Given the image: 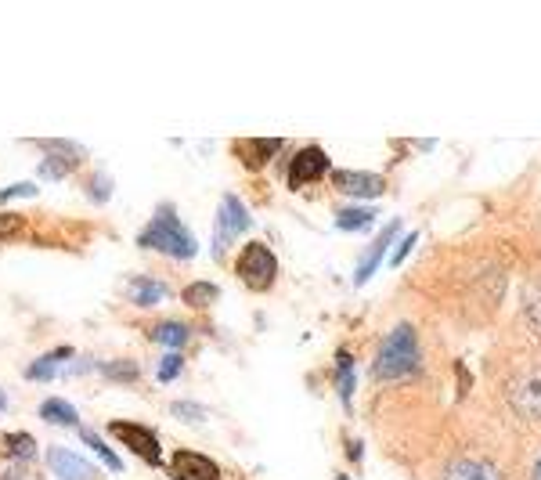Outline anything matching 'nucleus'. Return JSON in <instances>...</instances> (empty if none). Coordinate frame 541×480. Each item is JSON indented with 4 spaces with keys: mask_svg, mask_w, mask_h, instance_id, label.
Instances as JSON below:
<instances>
[{
    "mask_svg": "<svg viewBox=\"0 0 541 480\" xmlns=\"http://www.w3.org/2000/svg\"><path fill=\"white\" fill-rule=\"evenodd\" d=\"M422 369V347H419V333L412 325L401 322L397 329H390L383 343H379L376 361H372V376L383 379V383H394V379H408L419 376Z\"/></svg>",
    "mask_w": 541,
    "mask_h": 480,
    "instance_id": "nucleus-1",
    "label": "nucleus"
},
{
    "mask_svg": "<svg viewBox=\"0 0 541 480\" xmlns=\"http://www.w3.org/2000/svg\"><path fill=\"white\" fill-rule=\"evenodd\" d=\"M138 246L141 250H156V253H166V257H174V260H192L195 257V239H192V231L184 228L181 217H177L174 206H159L156 217L145 224V231L138 235Z\"/></svg>",
    "mask_w": 541,
    "mask_h": 480,
    "instance_id": "nucleus-2",
    "label": "nucleus"
},
{
    "mask_svg": "<svg viewBox=\"0 0 541 480\" xmlns=\"http://www.w3.org/2000/svg\"><path fill=\"white\" fill-rule=\"evenodd\" d=\"M235 275H239L242 286L253 289V293H267L278 278V260L275 253H271V246H264V242H246L239 260H235Z\"/></svg>",
    "mask_w": 541,
    "mask_h": 480,
    "instance_id": "nucleus-3",
    "label": "nucleus"
},
{
    "mask_svg": "<svg viewBox=\"0 0 541 480\" xmlns=\"http://www.w3.org/2000/svg\"><path fill=\"white\" fill-rule=\"evenodd\" d=\"M253 217L249 210L242 206L239 195H224L221 199V210H217V235H213V257H224V250L231 246V239H239L246 235Z\"/></svg>",
    "mask_w": 541,
    "mask_h": 480,
    "instance_id": "nucleus-4",
    "label": "nucleus"
},
{
    "mask_svg": "<svg viewBox=\"0 0 541 480\" xmlns=\"http://www.w3.org/2000/svg\"><path fill=\"white\" fill-rule=\"evenodd\" d=\"M109 434L120 437L141 462H148V466H163V444H159L156 430H148V426H141V423H127V419H116V423H109Z\"/></svg>",
    "mask_w": 541,
    "mask_h": 480,
    "instance_id": "nucleus-5",
    "label": "nucleus"
},
{
    "mask_svg": "<svg viewBox=\"0 0 541 480\" xmlns=\"http://www.w3.org/2000/svg\"><path fill=\"white\" fill-rule=\"evenodd\" d=\"M321 177H332V163L325 156V148L321 145H307L300 148L289 163V188H303V185H314Z\"/></svg>",
    "mask_w": 541,
    "mask_h": 480,
    "instance_id": "nucleus-6",
    "label": "nucleus"
},
{
    "mask_svg": "<svg viewBox=\"0 0 541 480\" xmlns=\"http://www.w3.org/2000/svg\"><path fill=\"white\" fill-rule=\"evenodd\" d=\"M332 188L347 199H376L386 192V181L379 174H368V170H332Z\"/></svg>",
    "mask_w": 541,
    "mask_h": 480,
    "instance_id": "nucleus-7",
    "label": "nucleus"
},
{
    "mask_svg": "<svg viewBox=\"0 0 541 480\" xmlns=\"http://www.w3.org/2000/svg\"><path fill=\"white\" fill-rule=\"evenodd\" d=\"M170 477L174 480H221V466H217L210 455L181 448V452H174V459H170Z\"/></svg>",
    "mask_w": 541,
    "mask_h": 480,
    "instance_id": "nucleus-8",
    "label": "nucleus"
},
{
    "mask_svg": "<svg viewBox=\"0 0 541 480\" xmlns=\"http://www.w3.org/2000/svg\"><path fill=\"white\" fill-rule=\"evenodd\" d=\"M397 231H401V217H394V221L386 224V228L379 231L376 239H372V246H368V250H365V257H361L358 271H354V286H365L368 278L376 275V268H379V264H383L386 250H390V242L397 239Z\"/></svg>",
    "mask_w": 541,
    "mask_h": 480,
    "instance_id": "nucleus-9",
    "label": "nucleus"
},
{
    "mask_svg": "<svg viewBox=\"0 0 541 480\" xmlns=\"http://www.w3.org/2000/svg\"><path fill=\"white\" fill-rule=\"evenodd\" d=\"M509 394H513V405H516V412H520V416L541 419V369L520 372Z\"/></svg>",
    "mask_w": 541,
    "mask_h": 480,
    "instance_id": "nucleus-10",
    "label": "nucleus"
},
{
    "mask_svg": "<svg viewBox=\"0 0 541 480\" xmlns=\"http://www.w3.org/2000/svg\"><path fill=\"white\" fill-rule=\"evenodd\" d=\"M47 159H44V167H40V174L44 177H65L69 170L76 167L83 159V148L73 145V141H47Z\"/></svg>",
    "mask_w": 541,
    "mask_h": 480,
    "instance_id": "nucleus-11",
    "label": "nucleus"
},
{
    "mask_svg": "<svg viewBox=\"0 0 541 480\" xmlns=\"http://www.w3.org/2000/svg\"><path fill=\"white\" fill-rule=\"evenodd\" d=\"M47 462H51V473L58 480H94V466L87 459H80L69 448H51L47 452Z\"/></svg>",
    "mask_w": 541,
    "mask_h": 480,
    "instance_id": "nucleus-12",
    "label": "nucleus"
},
{
    "mask_svg": "<svg viewBox=\"0 0 541 480\" xmlns=\"http://www.w3.org/2000/svg\"><path fill=\"white\" fill-rule=\"evenodd\" d=\"M444 480H502V477L484 459H451L444 466Z\"/></svg>",
    "mask_w": 541,
    "mask_h": 480,
    "instance_id": "nucleus-13",
    "label": "nucleus"
},
{
    "mask_svg": "<svg viewBox=\"0 0 541 480\" xmlns=\"http://www.w3.org/2000/svg\"><path fill=\"white\" fill-rule=\"evenodd\" d=\"M166 296H170V289H166V282H159V278H152V275L130 278V289H127L130 304L152 307V304H159V300H166Z\"/></svg>",
    "mask_w": 541,
    "mask_h": 480,
    "instance_id": "nucleus-14",
    "label": "nucleus"
},
{
    "mask_svg": "<svg viewBox=\"0 0 541 480\" xmlns=\"http://www.w3.org/2000/svg\"><path fill=\"white\" fill-rule=\"evenodd\" d=\"M285 141L278 138H260V141H235V152L242 156V163L246 167H264L267 159L275 156L278 148H282Z\"/></svg>",
    "mask_w": 541,
    "mask_h": 480,
    "instance_id": "nucleus-15",
    "label": "nucleus"
},
{
    "mask_svg": "<svg viewBox=\"0 0 541 480\" xmlns=\"http://www.w3.org/2000/svg\"><path fill=\"white\" fill-rule=\"evenodd\" d=\"M188 336H192V329L181 322H159L156 329H152V340L159 343V347H170V354H177L188 343Z\"/></svg>",
    "mask_w": 541,
    "mask_h": 480,
    "instance_id": "nucleus-16",
    "label": "nucleus"
},
{
    "mask_svg": "<svg viewBox=\"0 0 541 480\" xmlns=\"http://www.w3.org/2000/svg\"><path fill=\"white\" fill-rule=\"evenodd\" d=\"M376 221V210L372 206H340L336 210V228L340 231H361Z\"/></svg>",
    "mask_w": 541,
    "mask_h": 480,
    "instance_id": "nucleus-17",
    "label": "nucleus"
},
{
    "mask_svg": "<svg viewBox=\"0 0 541 480\" xmlns=\"http://www.w3.org/2000/svg\"><path fill=\"white\" fill-rule=\"evenodd\" d=\"M40 419H47V423H55V426H76V423H80L76 408L69 405V401H62V397H47L44 405H40Z\"/></svg>",
    "mask_w": 541,
    "mask_h": 480,
    "instance_id": "nucleus-18",
    "label": "nucleus"
},
{
    "mask_svg": "<svg viewBox=\"0 0 541 480\" xmlns=\"http://www.w3.org/2000/svg\"><path fill=\"white\" fill-rule=\"evenodd\" d=\"M354 383H358V376H354V358H350V351H340L336 354V390H340L343 405H350Z\"/></svg>",
    "mask_w": 541,
    "mask_h": 480,
    "instance_id": "nucleus-19",
    "label": "nucleus"
},
{
    "mask_svg": "<svg viewBox=\"0 0 541 480\" xmlns=\"http://www.w3.org/2000/svg\"><path fill=\"white\" fill-rule=\"evenodd\" d=\"M184 304L195 307V311H206V307H213L217 300H221V289L213 286V282H192V286L184 289Z\"/></svg>",
    "mask_w": 541,
    "mask_h": 480,
    "instance_id": "nucleus-20",
    "label": "nucleus"
},
{
    "mask_svg": "<svg viewBox=\"0 0 541 480\" xmlns=\"http://www.w3.org/2000/svg\"><path fill=\"white\" fill-rule=\"evenodd\" d=\"M69 354H73V347H58L55 354H44V358H37L33 365H29V379H51L58 372V365H62Z\"/></svg>",
    "mask_w": 541,
    "mask_h": 480,
    "instance_id": "nucleus-21",
    "label": "nucleus"
},
{
    "mask_svg": "<svg viewBox=\"0 0 541 480\" xmlns=\"http://www.w3.org/2000/svg\"><path fill=\"white\" fill-rule=\"evenodd\" d=\"M523 314H527V322L541 333V282L538 278L527 282V289H523Z\"/></svg>",
    "mask_w": 541,
    "mask_h": 480,
    "instance_id": "nucleus-22",
    "label": "nucleus"
},
{
    "mask_svg": "<svg viewBox=\"0 0 541 480\" xmlns=\"http://www.w3.org/2000/svg\"><path fill=\"white\" fill-rule=\"evenodd\" d=\"M33 452H37V444H33V437H29V434H8V437H4V455H8V459L26 462V459H33Z\"/></svg>",
    "mask_w": 541,
    "mask_h": 480,
    "instance_id": "nucleus-23",
    "label": "nucleus"
},
{
    "mask_svg": "<svg viewBox=\"0 0 541 480\" xmlns=\"http://www.w3.org/2000/svg\"><path fill=\"white\" fill-rule=\"evenodd\" d=\"M80 437H83V441H87V444H91V448H94V455H98V459H101V462H105V466H109V470H123V462H120V455L112 452L109 444L101 441V437H98V434H91V430H80Z\"/></svg>",
    "mask_w": 541,
    "mask_h": 480,
    "instance_id": "nucleus-24",
    "label": "nucleus"
},
{
    "mask_svg": "<svg viewBox=\"0 0 541 480\" xmlns=\"http://www.w3.org/2000/svg\"><path fill=\"white\" fill-rule=\"evenodd\" d=\"M105 379H112V383H134L138 379V365L134 361H109L105 365Z\"/></svg>",
    "mask_w": 541,
    "mask_h": 480,
    "instance_id": "nucleus-25",
    "label": "nucleus"
},
{
    "mask_svg": "<svg viewBox=\"0 0 541 480\" xmlns=\"http://www.w3.org/2000/svg\"><path fill=\"white\" fill-rule=\"evenodd\" d=\"M22 231H26V217H19V213H0V242L19 239Z\"/></svg>",
    "mask_w": 541,
    "mask_h": 480,
    "instance_id": "nucleus-26",
    "label": "nucleus"
},
{
    "mask_svg": "<svg viewBox=\"0 0 541 480\" xmlns=\"http://www.w3.org/2000/svg\"><path fill=\"white\" fill-rule=\"evenodd\" d=\"M170 412H174L177 419H184V423H202V419H206V412H202L199 405H192V401H174Z\"/></svg>",
    "mask_w": 541,
    "mask_h": 480,
    "instance_id": "nucleus-27",
    "label": "nucleus"
},
{
    "mask_svg": "<svg viewBox=\"0 0 541 480\" xmlns=\"http://www.w3.org/2000/svg\"><path fill=\"white\" fill-rule=\"evenodd\" d=\"M87 192H91L94 203H105V199H109V192H112L109 174H91V181H87Z\"/></svg>",
    "mask_w": 541,
    "mask_h": 480,
    "instance_id": "nucleus-28",
    "label": "nucleus"
},
{
    "mask_svg": "<svg viewBox=\"0 0 541 480\" xmlns=\"http://www.w3.org/2000/svg\"><path fill=\"white\" fill-rule=\"evenodd\" d=\"M184 369L181 354H166L163 361H159V383H170V379H177V372Z\"/></svg>",
    "mask_w": 541,
    "mask_h": 480,
    "instance_id": "nucleus-29",
    "label": "nucleus"
},
{
    "mask_svg": "<svg viewBox=\"0 0 541 480\" xmlns=\"http://www.w3.org/2000/svg\"><path fill=\"white\" fill-rule=\"evenodd\" d=\"M19 195H37V185H11V188H4L0 192V203H8V199H19Z\"/></svg>",
    "mask_w": 541,
    "mask_h": 480,
    "instance_id": "nucleus-30",
    "label": "nucleus"
},
{
    "mask_svg": "<svg viewBox=\"0 0 541 480\" xmlns=\"http://www.w3.org/2000/svg\"><path fill=\"white\" fill-rule=\"evenodd\" d=\"M415 239H419V235H415V231H408V239L401 242V250H394V257H390V264H404V260H408V253H412V246H415Z\"/></svg>",
    "mask_w": 541,
    "mask_h": 480,
    "instance_id": "nucleus-31",
    "label": "nucleus"
},
{
    "mask_svg": "<svg viewBox=\"0 0 541 480\" xmlns=\"http://www.w3.org/2000/svg\"><path fill=\"white\" fill-rule=\"evenodd\" d=\"M347 452H350V459L358 462V459H361V441H350V444H347Z\"/></svg>",
    "mask_w": 541,
    "mask_h": 480,
    "instance_id": "nucleus-32",
    "label": "nucleus"
},
{
    "mask_svg": "<svg viewBox=\"0 0 541 480\" xmlns=\"http://www.w3.org/2000/svg\"><path fill=\"white\" fill-rule=\"evenodd\" d=\"M534 480H541V459L534 462Z\"/></svg>",
    "mask_w": 541,
    "mask_h": 480,
    "instance_id": "nucleus-33",
    "label": "nucleus"
},
{
    "mask_svg": "<svg viewBox=\"0 0 541 480\" xmlns=\"http://www.w3.org/2000/svg\"><path fill=\"white\" fill-rule=\"evenodd\" d=\"M4 480H22V473H19V470H11V473H8V477H4Z\"/></svg>",
    "mask_w": 541,
    "mask_h": 480,
    "instance_id": "nucleus-34",
    "label": "nucleus"
},
{
    "mask_svg": "<svg viewBox=\"0 0 541 480\" xmlns=\"http://www.w3.org/2000/svg\"><path fill=\"white\" fill-rule=\"evenodd\" d=\"M336 480H350V477H347V473H336Z\"/></svg>",
    "mask_w": 541,
    "mask_h": 480,
    "instance_id": "nucleus-35",
    "label": "nucleus"
},
{
    "mask_svg": "<svg viewBox=\"0 0 541 480\" xmlns=\"http://www.w3.org/2000/svg\"><path fill=\"white\" fill-rule=\"evenodd\" d=\"M0 408H4V394H0Z\"/></svg>",
    "mask_w": 541,
    "mask_h": 480,
    "instance_id": "nucleus-36",
    "label": "nucleus"
}]
</instances>
